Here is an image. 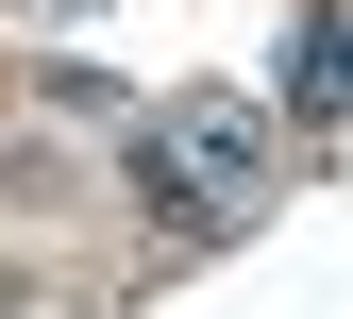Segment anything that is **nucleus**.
Masks as SVG:
<instances>
[{
  "label": "nucleus",
  "instance_id": "nucleus-1",
  "mask_svg": "<svg viewBox=\"0 0 353 319\" xmlns=\"http://www.w3.org/2000/svg\"><path fill=\"white\" fill-rule=\"evenodd\" d=\"M135 185H152L168 236H252V218H270V185H286V134L252 118V101H152Z\"/></svg>",
  "mask_w": 353,
  "mask_h": 319
},
{
  "label": "nucleus",
  "instance_id": "nucleus-2",
  "mask_svg": "<svg viewBox=\"0 0 353 319\" xmlns=\"http://www.w3.org/2000/svg\"><path fill=\"white\" fill-rule=\"evenodd\" d=\"M270 84H286V118H303V134H336V0H303V34H286V68H270Z\"/></svg>",
  "mask_w": 353,
  "mask_h": 319
},
{
  "label": "nucleus",
  "instance_id": "nucleus-3",
  "mask_svg": "<svg viewBox=\"0 0 353 319\" xmlns=\"http://www.w3.org/2000/svg\"><path fill=\"white\" fill-rule=\"evenodd\" d=\"M51 17H84V0H51Z\"/></svg>",
  "mask_w": 353,
  "mask_h": 319
}]
</instances>
